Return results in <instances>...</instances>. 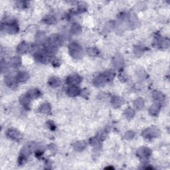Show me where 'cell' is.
Segmentation results:
<instances>
[{
	"instance_id": "1",
	"label": "cell",
	"mask_w": 170,
	"mask_h": 170,
	"mask_svg": "<svg viewBox=\"0 0 170 170\" xmlns=\"http://www.w3.org/2000/svg\"><path fill=\"white\" fill-rule=\"evenodd\" d=\"M68 53L73 58L76 59L82 58L83 55V51L81 46L75 41L71 42L68 45Z\"/></svg>"
},
{
	"instance_id": "2",
	"label": "cell",
	"mask_w": 170,
	"mask_h": 170,
	"mask_svg": "<svg viewBox=\"0 0 170 170\" xmlns=\"http://www.w3.org/2000/svg\"><path fill=\"white\" fill-rule=\"evenodd\" d=\"M142 136L146 139H153V138H157L160 135V130L156 127L152 126L146 129L142 132Z\"/></svg>"
},
{
	"instance_id": "3",
	"label": "cell",
	"mask_w": 170,
	"mask_h": 170,
	"mask_svg": "<svg viewBox=\"0 0 170 170\" xmlns=\"http://www.w3.org/2000/svg\"><path fill=\"white\" fill-rule=\"evenodd\" d=\"M5 29V30L11 34H15L19 32V25H17L15 21H11L9 23H5L4 24L2 23L1 24V30Z\"/></svg>"
},
{
	"instance_id": "4",
	"label": "cell",
	"mask_w": 170,
	"mask_h": 170,
	"mask_svg": "<svg viewBox=\"0 0 170 170\" xmlns=\"http://www.w3.org/2000/svg\"><path fill=\"white\" fill-rule=\"evenodd\" d=\"M49 57H50L46 53L45 50L37 51L34 54V58L37 61L43 63V64H46L49 61Z\"/></svg>"
},
{
	"instance_id": "5",
	"label": "cell",
	"mask_w": 170,
	"mask_h": 170,
	"mask_svg": "<svg viewBox=\"0 0 170 170\" xmlns=\"http://www.w3.org/2000/svg\"><path fill=\"white\" fill-rule=\"evenodd\" d=\"M136 154L141 160L146 161L148 160V158L151 155L152 151L150 150V149L146 148V147H142V148L138 149Z\"/></svg>"
},
{
	"instance_id": "6",
	"label": "cell",
	"mask_w": 170,
	"mask_h": 170,
	"mask_svg": "<svg viewBox=\"0 0 170 170\" xmlns=\"http://www.w3.org/2000/svg\"><path fill=\"white\" fill-rule=\"evenodd\" d=\"M48 41L49 42L50 45L57 48L63 44V40L61 36L57 34H54L49 37V38L48 39Z\"/></svg>"
},
{
	"instance_id": "7",
	"label": "cell",
	"mask_w": 170,
	"mask_h": 170,
	"mask_svg": "<svg viewBox=\"0 0 170 170\" xmlns=\"http://www.w3.org/2000/svg\"><path fill=\"white\" fill-rule=\"evenodd\" d=\"M82 78L80 76H79V74H73L71 75L68 76L66 80V82L67 84L70 85V86H77L78 84L81 82Z\"/></svg>"
},
{
	"instance_id": "8",
	"label": "cell",
	"mask_w": 170,
	"mask_h": 170,
	"mask_svg": "<svg viewBox=\"0 0 170 170\" xmlns=\"http://www.w3.org/2000/svg\"><path fill=\"white\" fill-rule=\"evenodd\" d=\"M6 136L11 140L18 141L22 139V135L20 132L15 129H9L6 132Z\"/></svg>"
},
{
	"instance_id": "9",
	"label": "cell",
	"mask_w": 170,
	"mask_h": 170,
	"mask_svg": "<svg viewBox=\"0 0 170 170\" xmlns=\"http://www.w3.org/2000/svg\"><path fill=\"white\" fill-rule=\"evenodd\" d=\"M31 99L28 96L27 94L22 95L19 98L20 103L26 110H29L31 108Z\"/></svg>"
},
{
	"instance_id": "10",
	"label": "cell",
	"mask_w": 170,
	"mask_h": 170,
	"mask_svg": "<svg viewBox=\"0 0 170 170\" xmlns=\"http://www.w3.org/2000/svg\"><path fill=\"white\" fill-rule=\"evenodd\" d=\"M107 80H106V77L104 75L103 73L99 74L97 77H96L93 80V84L95 86H102L105 85L106 83H107Z\"/></svg>"
},
{
	"instance_id": "11",
	"label": "cell",
	"mask_w": 170,
	"mask_h": 170,
	"mask_svg": "<svg viewBox=\"0 0 170 170\" xmlns=\"http://www.w3.org/2000/svg\"><path fill=\"white\" fill-rule=\"evenodd\" d=\"M17 82L18 81L17 80L16 77L15 78L10 75H7L5 77V83L10 88H15L17 85Z\"/></svg>"
},
{
	"instance_id": "12",
	"label": "cell",
	"mask_w": 170,
	"mask_h": 170,
	"mask_svg": "<svg viewBox=\"0 0 170 170\" xmlns=\"http://www.w3.org/2000/svg\"><path fill=\"white\" fill-rule=\"evenodd\" d=\"M112 63H113V65L115 68L117 69H121L124 65V60L122 56L117 55L112 60Z\"/></svg>"
},
{
	"instance_id": "13",
	"label": "cell",
	"mask_w": 170,
	"mask_h": 170,
	"mask_svg": "<svg viewBox=\"0 0 170 170\" xmlns=\"http://www.w3.org/2000/svg\"><path fill=\"white\" fill-rule=\"evenodd\" d=\"M80 91H81V90L78 86L74 85L69 86L67 88V93L70 96H77L80 95Z\"/></svg>"
},
{
	"instance_id": "14",
	"label": "cell",
	"mask_w": 170,
	"mask_h": 170,
	"mask_svg": "<svg viewBox=\"0 0 170 170\" xmlns=\"http://www.w3.org/2000/svg\"><path fill=\"white\" fill-rule=\"evenodd\" d=\"M124 100L120 96H112L111 99V105L114 108H120L124 105Z\"/></svg>"
},
{
	"instance_id": "15",
	"label": "cell",
	"mask_w": 170,
	"mask_h": 170,
	"mask_svg": "<svg viewBox=\"0 0 170 170\" xmlns=\"http://www.w3.org/2000/svg\"><path fill=\"white\" fill-rule=\"evenodd\" d=\"M161 108V105L160 102L154 103L150 108L149 109V113L152 116H156L158 115Z\"/></svg>"
},
{
	"instance_id": "16",
	"label": "cell",
	"mask_w": 170,
	"mask_h": 170,
	"mask_svg": "<svg viewBox=\"0 0 170 170\" xmlns=\"http://www.w3.org/2000/svg\"><path fill=\"white\" fill-rule=\"evenodd\" d=\"M31 99H38L40 96H41V92L40 91V90L37 88H32L30 89L29 91H28V93H27Z\"/></svg>"
},
{
	"instance_id": "17",
	"label": "cell",
	"mask_w": 170,
	"mask_h": 170,
	"mask_svg": "<svg viewBox=\"0 0 170 170\" xmlns=\"http://www.w3.org/2000/svg\"><path fill=\"white\" fill-rule=\"evenodd\" d=\"M36 41L40 44H44L48 41V39L46 37V35L44 32L39 31L36 35Z\"/></svg>"
},
{
	"instance_id": "18",
	"label": "cell",
	"mask_w": 170,
	"mask_h": 170,
	"mask_svg": "<svg viewBox=\"0 0 170 170\" xmlns=\"http://www.w3.org/2000/svg\"><path fill=\"white\" fill-rule=\"evenodd\" d=\"M29 49V45L27 43L21 42L17 46V52L19 54H25L28 51Z\"/></svg>"
},
{
	"instance_id": "19",
	"label": "cell",
	"mask_w": 170,
	"mask_h": 170,
	"mask_svg": "<svg viewBox=\"0 0 170 170\" xmlns=\"http://www.w3.org/2000/svg\"><path fill=\"white\" fill-rule=\"evenodd\" d=\"M29 79V74L27 72H19L16 76V79L18 82H25Z\"/></svg>"
},
{
	"instance_id": "20",
	"label": "cell",
	"mask_w": 170,
	"mask_h": 170,
	"mask_svg": "<svg viewBox=\"0 0 170 170\" xmlns=\"http://www.w3.org/2000/svg\"><path fill=\"white\" fill-rule=\"evenodd\" d=\"M48 84L50 86L53 88H56L58 87L61 84V81L60 80L56 77H53L49 79L48 81Z\"/></svg>"
},
{
	"instance_id": "21",
	"label": "cell",
	"mask_w": 170,
	"mask_h": 170,
	"mask_svg": "<svg viewBox=\"0 0 170 170\" xmlns=\"http://www.w3.org/2000/svg\"><path fill=\"white\" fill-rule=\"evenodd\" d=\"M73 147L74 150H76L77 152H82L86 148V144L85 142H84V141H79V142L74 143Z\"/></svg>"
},
{
	"instance_id": "22",
	"label": "cell",
	"mask_w": 170,
	"mask_h": 170,
	"mask_svg": "<svg viewBox=\"0 0 170 170\" xmlns=\"http://www.w3.org/2000/svg\"><path fill=\"white\" fill-rule=\"evenodd\" d=\"M21 64V59L19 57H14L10 60V65L11 67L17 68L19 67Z\"/></svg>"
},
{
	"instance_id": "23",
	"label": "cell",
	"mask_w": 170,
	"mask_h": 170,
	"mask_svg": "<svg viewBox=\"0 0 170 170\" xmlns=\"http://www.w3.org/2000/svg\"><path fill=\"white\" fill-rule=\"evenodd\" d=\"M152 96H153V99L155 100H156L157 102L163 101V100L165 99V96H164L163 94L157 91H154L153 94H152Z\"/></svg>"
},
{
	"instance_id": "24",
	"label": "cell",
	"mask_w": 170,
	"mask_h": 170,
	"mask_svg": "<svg viewBox=\"0 0 170 170\" xmlns=\"http://www.w3.org/2000/svg\"><path fill=\"white\" fill-rule=\"evenodd\" d=\"M103 74L106 77V80H107V82H111L112 80L114 79L115 77V73L114 71L112 70H108L105 72H104Z\"/></svg>"
},
{
	"instance_id": "25",
	"label": "cell",
	"mask_w": 170,
	"mask_h": 170,
	"mask_svg": "<svg viewBox=\"0 0 170 170\" xmlns=\"http://www.w3.org/2000/svg\"><path fill=\"white\" fill-rule=\"evenodd\" d=\"M43 21L46 24L48 25H53L57 23V19L53 15H47L44 17V19H43Z\"/></svg>"
},
{
	"instance_id": "26",
	"label": "cell",
	"mask_w": 170,
	"mask_h": 170,
	"mask_svg": "<svg viewBox=\"0 0 170 170\" xmlns=\"http://www.w3.org/2000/svg\"><path fill=\"white\" fill-rule=\"evenodd\" d=\"M39 110L43 113H49L51 110V106L49 103L45 102L40 106Z\"/></svg>"
},
{
	"instance_id": "27",
	"label": "cell",
	"mask_w": 170,
	"mask_h": 170,
	"mask_svg": "<svg viewBox=\"0 0 170 170\" xmlns=\"http://www.w3.org/2000/svg\"><path fill=\"white\" fill-rule=\"evenodd\" d=\"M71 31L72 33H73L74 35H78L81 33L82 31V28L81 26H80L79 24H74L71 27Z\"/></svg>"
},
{
	"instance_id": "28",
	"label": "cell",
	"mask_w": 170,
	"mask_h": 170,
	"mask_svg": "<svg viewBox=\"0 0 170 170\" xmlns=\"http://www.w3.org/2000/svg\"><path fill=\"white\" fill-rule=\"evenodd\" d=\"M134 106L138 110H141L144 106V100L141 99V98H138V99L134 100Z\"/></svg>"
},
{
	"instance_id": "29",
	"label": "cell",
	"mask_w": 170,
	"mask_h": 170,
	"mask_svg": "<svg viewBox=\"0 0 170 170\" xmlns=\"http://www.w3.org/2000/svg\"><path fill=\"white\" fill-rule=\"evenodd\" d=\"M87 53H88L89 55L93 56V57H97L100 54L99 51L96 48H94V47L88 48L87 49Z\"/></svg>"
},
{
	"instance_id": "30",
	"label": "cell",
	"mask_w": 170,
	"mask_h": 170,
	"mask_svg": "<svg viewBox=\"0 0 170 170\" xmlns=\"http://www.w3.org/2000/svg\"><path fill=\"white\" fill-rule=\"evenodd\" d=\"M134 114H135L134 110H133V109H132L130 108H128L127 109H126L125 111H124L125 116L128 119H130V118H132V117H134Z\"/></svg>"
},
{
	"instance_id": "31",
	"label": "cell",
	"mask_w": 170,
	"mask_h": 170,
	"mask_svg": "<svg viewBox=\"0 0 170 170\" xmlns=\"http://www.w3.org/2000/svg\"><path fill=\"white\" fill-rule=\"evenodd\" d=\"M89 143H90V144L91 146H93L94 147H98L99 146V144H100V140L98 139L97 138H92L89 140Z\"/></svg>"
},
{
	"instance_id": "32",
	"label": "cell",
	"mask_w": 170,
	"mask_h": 170,
	"mask_svg": "<svg viewBox=\"0 0 170 170\" xmlns=\"http://www.w3.org/2000/svg\"><path fill=\"white\" fill-rule=\"evenodd\" d=\"M134 136H135V133L134 132L128 131L125 134L124 138L126 140H130V139H132V138H133Z\"/></svg>"
},
{
	"instance_id": "33",
	"label": "cell",
	"mask_w": 170,
	"mask_h": 170,
	"mask_svg": "<svg viewBox=\"0 0 170 170\" xmlns=\"http://www.w3.org/2000/svg\"><path fill=\"white\" fill-rule=\"evenodd\" d=\"M47 124L48 128L51 129V130H55L56 126L55 124H54V122H53V121H48Z\"/></svg>"
},
{
	"instance_id": "34",
	"label": "cell",
	"mask_w": 170,
	"mask_h": 170,
	"mask_svg": "<svg viewBox=\"0 0 170 170\" xmlns=\"http://www.w3.org/2000/svg\"><path fill=\"white\" fill-rule=\"evenodd\" d=\"M48 148L49 149L50 152L52 154H54L57 152V147L56 146L53 144H51L48 146Z\"/></svg>"
},
{
	"instance_id": "35",
	"label": "cell",
	"mask_w": 170,
	"mask_h": 170,
	"mask_svg": "<svg viewBox=\"0 0 170 170\" xmlns=\"http://www.w3.org/2000/svg\"><path fill=\"white\" fill-rule=\"evenodd\" d=\"M7 66L6 63H5L4 60H1V73H4V71H5L7 70Z\"/></svg>"
},
{
	"instance_id": "36",
	"label": "cell",
	"mask_w": 170,
	"mask_h": 170,
	"mask_svg": "<svg viewBox=\"0 0 170 170\" xmlns=\"http://www.w3.org/2000/svg\"><path fill=\"white\" fill-rule=\"evenodd\" d=\"M85 4H84V3H80V4L79 5V11H86V6H85Z\"/></svg>"
},
{
	"instance_id": "37",
	"label": "cell",
	"mask_w": 170,
	"mask_h": 170,
	"mask_svg": "<svg viewBox=\"0 0 170 170\" xmlns=\"http://www.w3.org/2000/svg\"><path fill=\"white\" fill-rule=\"evenodd\" d=\"M88 94H89L88 91L87 90H86V89H84V90H82V91H80V95H81V96H83V97L85 98V97H86V96H88Z\"/></svg>"
},
{
	"instance_id": "38",
	"label": "cell",
	"mask_w": 170,
	"mask_h": 170,
	"mask_svg": "<svg viewBox=\"0 0 170 170\" xmlns=\"http://www.w3.org/2000/svg\"><path fill=\"white\" fill-rule=\"evenodd\" d=\"M143 50L142 49V48L140 47H137L136 48L134 49V53L135 54H140V53H142Z\"/></svg>"
},
{
	"instance_id": "39",
	"label": "cell",
	"mask_w": 170,
	"mask_h": 170,
	"mask_svg": "<svg viewBox=\"0 0 170 170\" xmlns=\"http://www.w3.org/2000/svg\"><path fill=\"white\" fill-rule=\"evenodd\" d=\"M105 169H114V168H112V167H108V168H106Z\"/></svg>"
}]
</instances>
